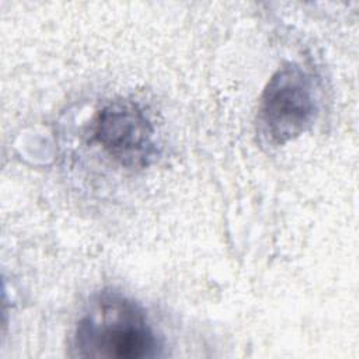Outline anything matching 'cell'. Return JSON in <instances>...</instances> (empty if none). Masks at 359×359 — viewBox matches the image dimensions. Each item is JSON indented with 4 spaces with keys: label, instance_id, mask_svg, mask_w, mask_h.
<instances>
[{
    "label": "cell",
    "instance_id": "obj_2",
    "mask_svg": "<svg viewBox=\"0 0 359 359\" xmlns=\"http://www.w3.org/2000/svg\"><path fill=\"white\" fill-rule=\"evenodd\" d=\"M317 115L311 79L296 65L280 67L268 81L259 100L258 132L273 146L303 135Z\"/></svg>",
    "mask_w": 359,
    "mask_h": 359
},
{
    "label": "cell",
    "instance_id": "obj_1",
    "mask_svg": "<svg viewBox=\"0 0 359 359\" xmlns=\"http://www.w3.org/2000/svg\"><path fill=\"white\" fill-rule=\"evenodd\" d=\"M74 355L101 359H151L161 344L143 309L118 292L90 299L73 332Z\"/></svg>",
    "mask_w": 359,
    "mask_h": 359
},
{
    "label": "cell",
    "instance_id": "obj_3",
    "mask_svg": "<svg viewBox=\"0 0 359 359\" xmlns=\"http://www.w3.org/2000/svg\"><path fill=\"white\" fill-rule=\"evenodd\" d=\"M94 139L116 163L129 168L147 165L154 157V129L132 101L107 104L94 119Z\"/></svg>",
    "mask_w": 359,
    "mask_h": 359
}]
</instances>
